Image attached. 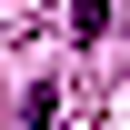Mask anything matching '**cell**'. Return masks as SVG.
Segmentation results:
<instances>
[{"mask_svg":"<svg viewBox=\"0 0 130 130\" xmlns=\"http://www.w3.org/2000/svg\"><path fill=\"white\" fill-rule=\"evenodd\" d=\"M20 130H50V90H30V100H20Z\"/></svg>","mask_w":130,"mask_h":130,"instance_id":"2","label":"cell"},{"mask_svg":"<svg viewBox=\"0 0 130 130\" xmlns=\"http://www.w3.org/2000/svg\"><path fill=\"white\" fill-rule=\"evenodd\" d=\"M70 30H80V40H100V30H110V0H80V10H70Z\"/></svg>","mask_w":130,"mask_h":130,"instance_id":"1","label":"cell"}]
</instances>
